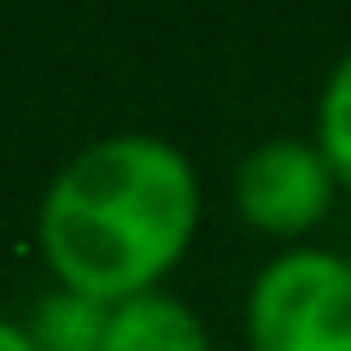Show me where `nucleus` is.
<instances>
[{"label": "nucleus", "instance_id": "7ed1b4c3", "mask_svg": "<svg viewBox=\"0 0 351 351\" xmlns=\"http://www.w3.org/2000/svg\"><path fill=\"white\" fill-rule=\"evenodd\" d=\"M228 199L252 234L304 246V234H316L334 217L339 176L328 164V152L316 147V135H269L234 164Z\"/></svg>", "mask_w": 351, "mask_h": 351}, {"label": "nucleus", "instance_id": "20e7f679", "mask_svg": "<svg viewBox=\"0 0 351 351\" xmlns=\"http://www.w3.org/2000/svg\"><path fill=\"white\" fill-rule=\"evenodd\" d=\"M106 351H217V346L199 311L164 287V293H141L129 304H112Z\"/></svg>", "mask_w": 351, "mask_h": 351}, {"label": "nucleus", "instance_id": "0eeeda50", "mask_svg": "<svg viewBox=\"0 0 351 351\" xmlns=\"http://www.w3.org/2000/svg\"><path fill=\"white\" fill-rule=\"evenodd\" d=\"M0 351H36L29 328H24V322H12V316H0Z\"/></svg>", "mask_w": 351, "mask_h": 351}, {"label": "nucleus", "instance_id": "423d86ee", "mask_svg": "<svg viewBox=\"0 0 351 351\" xmlns=\"http://www.w3.org/2000/svg\"><path fill=\"white\" fill-rule=\"evenodd\" d=\"M311 135H316V147L328 152L339 188L351 193V47L334 59L322 94H316V129H311Z\"/></svg>", "mask_w": 351, "mask_h": 351}, {"label": "nucleus", "instance_id": "39448f33", "mask_svg": "<svg viewBox=\"0 0 351 351\" xmlns=\"http://www.w3.org/2000/svg\"><path fill=\"white\" fill-rule=\"evenodd\" d=\"M29 339L36 351H106V328H112V304L82 299L71 287H53L47 299L29 311Z\"/></svg>", "mask_w": 351, "mask_h": 351}, {"label": "nucleus", "instance_id": "f03ea898", "mask_svg": "<svg viewBox=\"0 0 351 351\" xmlns=\"http://www.w3.org/2000/svg\"><path fill=\"white\" fill-rule=\"evenodd\" d=\"M252 351H351V258L334 246H281L246 287Z\"/></svg>", "mask_w": 351, "mask_h": 351}, {"label": "nucleus", "instance_id": "f257e3e1", "mask_svg": "<svg viewBox=\"0 0 351 351\" xmlns=\"http://www.w3.org/2000/svg\"><path fill=\"white\" fill-rule=\"evenodd\" d=\"M205 217V188L176 141L123 129L82 141L36 205V246L53 287L100 304L164 293Z\"/></svg>", "mask_w": 351, "mask_h": 351}]
</instances>
